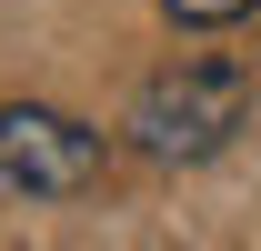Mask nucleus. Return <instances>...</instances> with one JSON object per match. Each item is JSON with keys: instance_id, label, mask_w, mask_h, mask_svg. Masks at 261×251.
I'll use <instances>...</instances> for the list:
<instances>
[{"instance_id": "obj_2", "label": "nucleus", "mask_w": 261, "mask_h": 251, "mask_svg": "<svg viewBox=\"0 0 261 251\" xmlns=\"http://www.w3.org/2000/svg\"><path fill=\"white\" fill-rule=\"evenodd\" d=\"M100 181V131L50 111V101H10L0 111V191L20 201H81Z\"/></svg>"}, {"instance_id": "obj_3", "label": "nucleus", "mask_w": 261, "mask_h": 251, "mask_svg": "<svg viewBox=\"0 0 261 251\" xmlns=\"http://www.w3.org/2000/svg\"><path fill=\"white\" fill-rule=\"evenodd\" d=\"M171 20H181V31H231V20H251L261 0H161Z\"/></svg>"}, {"instance_id": "obj_1", "label": "nucleus", "mask_w": 261, "mask_h": 251, "mask_svg": "<svg viewBox=\"0 0 261 251\" xmlns=\"http://www.w3.org/2000/svg\"><path fill=\"white\" fill-rule=\"evenodd\" d=\"M251 121V81L231 61H181V70H151L141 101H130V141L151 161H211L231 131Z\"/></svg>"}]
</instances>
